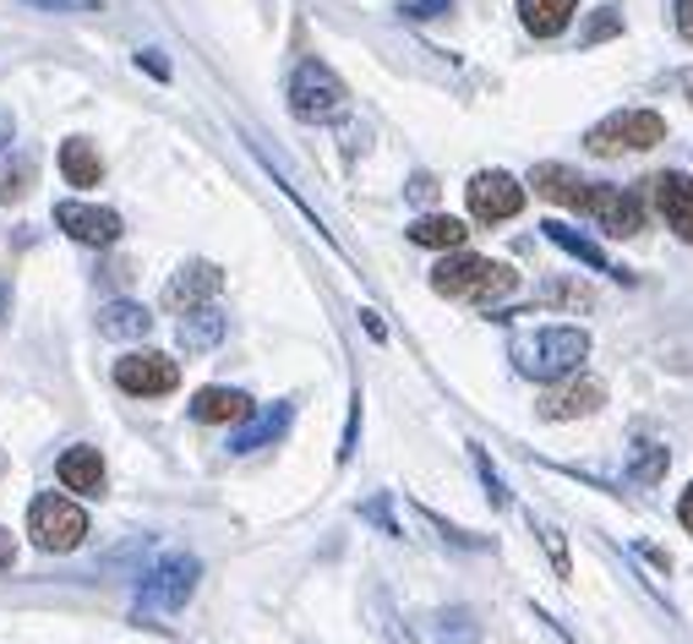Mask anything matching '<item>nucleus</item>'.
<instances>
[{"mask_svg": "<svg viewBox=\"0 0 693 644\" xmlns=\"http://www.w3.org/2000/svg\"><path fill=\"white\" fill-rule=\"evenodd\" d=\"M12 137H17V121H12L7 110H0V148H12Z\"/></svg>", "mask_w": 693, "mask_h": 644, "instance_id": "58836bf2", "label": "nucleus"}, {"mask_svg": "<svg viewBox=\"0 0 693 644\" xmlns=\"http://www.w3.org/2000/svg\"><path fill=\"white\" fill-rule=\"evenodd\" d=\"M55 224L83 246H115L121 240V213L94 208V202H55Z\"/></svg>", "mask_w": 693, "mask_h": 644, "instance_id": "9d476101", "label": "nucleus"}, {"mask_svg": "<svg viewBox=\"0 0 693 644\" xmlns=\"http://www.w3.org/2000/svg\"><path fill=\"white\" fill-rule=\"evenodd\" d=\"M61 175H66L72 186H99V181H104V159H99V148H94L88 137H72V143L61 148Z\"/></svg>", "mask_w": 693, "mask_h": 644, "instance_id": "b1692460", "label": "nucleus"}, {"mask_svg": "<svg viewBox=\"0 0 693 644\" xmlns=\"http://www.w3.org/2000/svg\"><path fill=\"white\" fill-rule=\"evenodd\" d=\"M224 329H230V317H224V311H213V306H191V311L181 317L175 339H181L186 356H202V350H213V345L224 339Z\"/></svg>", "mask_w": 693, "mask_h": 644, "instance_id": "f3484780", "label": "nucleus"}, {"mask_svg": "<svg viewBox=\"0 0 693 644\" xmlns=\"http://www.w3.org/2000/svg\"><path fill=\"white\" fill-rule=\"evenodd\" d=\"M655 202H660L666 224H671L682 240H693V181H688V175H677V170L655 175Z\"/></svg>", "mask_w": 693, "mask_h": 644, "instance_id": "dca6fc26", "label": "nucleus"}, {"mask_svg": "<svg viewBox=\"0 0 693 644\" xmlns=\"http://www.w3.org/2000/svg\"><path fill=\"white\" fill-rule=\"evenodd\" d=\"M416 644H481V622L470 606H437L416 617Z\"/></svg>", "mask_w": 693, "mask_h": 644, "instance_id": "f8f14e48", "label": "nucleus"}, {"mask_svg": "<svg viewBox=\"0 0 693 644\" xmlns=\"http://www.w3.org/2000/svg\"><path fill=\"white\" fill-rule=\"evenodd\" d=\"M432 289L448 295V300H475V306H486V300L513 295V289H519V273H513L508 262H492V257H475V251H454V257H443V262L432 268Z\"/></svg>", "mask_w": 693, "mask_h": 644, "instance_id": "f257e3e1", "label": "nucleus"}, {"mask_svg": "<svg viewBox=\"0 0 693 644\" xmlns=\"http://www.w3.org/2000/svg\"><path fill=\"white\" fill-rule=\"evenodd\" d=\"M601 405H606V388L595 377H573V383H562V388H552L541 399V421H579V416H590Z\"/></svg>", "mask_w": 693, "mask_h": 644, "instance_id": "4468645a", "label": "nucleus"}, {"mask_svg": "<svg viewBox=\"0 0 693 644\" xmlns=\"http://www.w3.org/2000/svg\"><path fill=\"white\" fill-rule=\"evenodd\" d=\"M17 562V541H12V530H0V568H12Z\"/></svg>", "mask_w": 693, "mask_h": 644, "instance_id": "c9c22d12", "label": "nucleus"}, {"mask_svg": "<svg viewBox=\"0 0 693 644\" xmlns=\"http://www.w3.org/2000/svg\"><path fill=\"white\" fill-rule=\"evenodd\" d=\"M410 197H416V202H432V197H437V181H432V175H416V181H410Z\"/></svg>", "mask_w": 693, "mask_h": 644, "instance_id": "f704fd0d", "label": "nucleus"}, {"mask_svg": "<svg viewBox=\"0 0 693 644\" xmlns=\"http://www.w3.org/2000/svg\"><path fill=\"white\" fill-rule=\"evenodd\" d=\"M28 186H34V159H28V153H17V159H0V202H17V197H28Z\"/></svg>", "mask_w": 693, "mask_h": 644, "instance_id": "393cba45", "label": "nucleus"}, {"mask_svg": "<svg viewBox=\"0 0 693 644\" xmlns=\"http://www.w3.org/2000/svg\"><path fill=\"white\" fill-rule=\"evenodd\" d=\"M148 329H153V317H148V306H137V300H110V306H99V334H104V339H148Z\"/></svg>", "mask_w": 693, "mask_h": 644, "instance_id": "412c9836", "label": "nucleus"}, {"mask_svg": "<svg viewBox=\"0 0 693 644\" xmlns=\"http://www.w3.org/2000/svg\"><path fill=\"white\" fill-rule=\"evenodd\" d=\"M197 573H202L197 557H164V562H153L143 573V584H137V617L143 611H181L191 600V590H197Z\"/></svg>", "mask_w": 693, "mask_h": 644, "instance_id": "423d86ee", "label": "nucleus"}, {"mask_svg": "<svg viewBox=\"0 0 693 644\" xmlns=\"http://www.w3.org/2000/svg\"><path fill=\"white\" fill-rule=\"evenodd\" d=\"M590 356V334L584 329H535L513 345V367L535 383H557V377H573L579 361Z\"/></svg>", "mask_w": 693, "mask_h": 644, "instance_id": "f03ea898", "label": "nucleus"}, {"mask_svg": "<svg viewBox=\"0 0 693 644\" xmlns=\"http://www.w3.org/2000/svg\"><path fill=\"white\" fill-rule=\"evenodd\" d=\"M530 186H535V197H546L557 208H584V197H590V181L573 175L568 164H535L530 170Z\"/></svg>", "mask_w": 693, "mask_h": 644, "instance_id": "2eb2a0df", "label": "nucleus"}, {"mask_svg": "<svg viewBox=\"0 0 693 644\" xmlns=\"http://www.w3.org/2000/svg\"><path fill=\"white\" fill-rule=\"evenodd\" d=\"M677 519H682V524H688V535H693V486L682 492V503H677Z\"/></svg>", "mask_w": 693, "mask_h": 644, "instance_id": "4c0bfd02", "label": "nucleus"}, {"mask_svg": "<svg viewBox=\"0 0 693 644\" xmlns=\"http://www.w3.org/2000/svg\"><path fill=\"white\" fill-rule=\"evenodd\" d=\"M465 197H470V213H475L481 224H503V219H513V213L524 208V186H519L508 170H481V175L465 186Z\"/></svg>", "mask_w": 693, "mask_h": 644, "instance_id": "6e6552de", "label": "nucleus"}, {"mask_svg": "<svg viewBox=\"0 0 693 644\" xmlns=\"http://www.w3.org/2000/svg\"><path fill=\"white\" fill-rule=\"evenodd\" d=\"M361 519H367V524H378L383 535H405V530H399V519H394V508H388V492H378L372 503H361Z\"/></svg>", "mask_w": 693, "mask_h": 644, "instance_id": "cd10ccee", "label": "nucleus"}, {"mask_svg": "<svg viewBox=\"0 0 693 644\" xmlns=\"http://www.w3.org/2000/svg\"><path fill=\"white\" fill-rule=\"evenodd\" d=\"M660 137H666V121H660L655 110H617V115H606L601 126H590L584 148L601 153V159H611V153H644V148H655Z\"/></svg>", "mask_w": 693, "mask_h": 644, "instance_id": "20e7f679", "label": "nucleus"}, {"mask_svg": "<svg viewBox=\"0 0 693 644\" xmlns=\"http://www.w3.org/2000/svg\"><path fill=\"white\" fill-rule=\"evenodd\" d=\"M448 7H454V0H405L399 12H405V17H416V23H426V17H443Z\"/></svg>", "mask_w": 693, "mask_h": 644, "instance_id": "473e14b6", "label": "nucleus"}, {"mask_svg": "<svg viewBox=\"0 0 693 644\" xmlns=\"http://www.w3.org/2000/svg\"><path fill=\"white\" fill-rule=\"evenodd\" d=\"M535 535H541V546H546V557L557 562V573L568 579V568H573V562H568V541H562V530H552V524H535Z\"/></svg>", "mask_w": 693, "mask_h": 644, "instance_id": "c756f323", "label": "nucleus"}, {"mask_svg": "<svg viewBox=\"0 0 693 644\" xmlns=\"http://www.w3.org/2000/svg\"><path fill=\"white\" fill-rule=\"evenodd\" d=\"M181 383V367L159 350H137L126 361H115V388L132 394V399H159V394H175Z\"/></svg>", "mask_w": 693, "mask_h": 644, "instance_id": "0eeeda50", "label": "nucleus"}, {"mask_svg": "<svg viewBox=\"0 0 693 644\" xmlns=\"http://www.w3.org/2000/svg\"><path fill=\"white\" fill-rule=\"evenodd\" d=\"M579 213H590L606 235H639L644 230V202L628 186H595L590 181V197H584Z\"/></svg>", "mask_w": 693, "mask_h": 644, "instance_id": "1a4fd4ad", "label": "nucleus"}, {"mask_svg": "<svg viewBox=\"0 0 693 644\" xmlns=\"http://www.w3.org/2000/svg\"><path fill=\"white\" fill-rule=\"evenodd\" d=\"M28 535H34L39 552H77L83 535H88V513H83L72 497L45 492V497H34V508H28Z\"/></svg>", "mask_w": 693, "mask_h": 644, "instance_id": "7ed1b4c3", "label": "nucleus"}, {"mask_svg": "<svg viewBox=\"0 0 693 644\" xmlns=\"http://www.w3.org/2000/svg\"><path fill=\"white\" fill-rule=\"evenodd\" d=\"M546 300H562V306H590L595 295L584 284H546Z\"/></svg>", "mask_w": 693, "mask_h": 644, "instance_id": "2f4dec72", "label": "nucleus"}, {"mask_svg": "<svg viewBox=\"0 0 693 644\" xmlns=\"http://www.w3.org/2000/svg\"><path fill=\"white\" fill-rule=\"evenodd\" d=\"M677 28L693 39V0H677Z\"/></svg>", "mask_w": 693, "mask_h": 644, "instance_id": "e433bc0d", "label": "nucleus"}, {"mask_svg": "<svg viewBox=\"0 0 693 644\" xmlns=\"http://www.w3.org/2000/svg\"><path fill=\"white\" fill-rule=\"evenodd\" d=\"M470 459H475V470H481V486H486V497H492L497 508H508V486H503V475L492 470V459H486V448H475V443H470Z\"/></svg>", "mask_w": 693, "mask_h": 644, "instance_id": "bb28decb", "label": "nucleus"}, {"mask_svg": "<svg viewBox=\"0 0 693 644\" xmlns=\"http://www.w3.org/2000/svg\"><path fill=\"white\" fill-rule=\"evenodd\" d=\"M219 289H224V268H219V262H186V268L170 278V289H164V306H175V311H191V306H208Z\"/></svg>", "mask_w": 693, "mask_h": 644, "instance_id": "ddd939ff", "label": "nucleus"}, {"mask_svg": "<svg viewBox=\"0 0 693 644\" xmlns=\"http://www.w3.org/2000/svg\"><path fill=\"white\" fill-rule=\"evenodd\" d=\"M361 448V394L350 399V421H344V443H338V465H350Z\"/></svg>", "mask_w": 693, "mask_h": 644, "instance_id": "c85d7f7f", "label": "nucleus"}, {"mask_svg": "<svg viewBox=\"0 0 693 644\" xmlns=\"http://www.w3.org/2000/svg\"><path fill=\"white\" fill-rule=\"evenodd\" d=\"M541 230H546V240H552V246H562L568 257H579V262H590V268H601V273H611V278H622V284L633 278V273H622V268H617V262H611V257H606V251H601V246H595L590 235H579L573 224H562V219H552V224H541Z\"/></svg>", "mask_w": 693, "mask_h": 644, "instance_id": "a211bd4d", "label": "nucleus"}, {"mask_svg": "<svg viewBox=\"0 0 693 644\" xmlns=\"http://www.w3.org/2000/svg\"><path fill=\"white\" fill-rule=\"evenodd\" d=\"M617 28H622V17H617V12L606 7L601 17H590V23H584V45H601V39H611Z\"/></svg>", "mask_w": 693, "mask_h": 644, "instance_id": "7c9ffc66", "label": "nucleus"}, {"mask_svg": "<svg viewBox=\"0 0 693 644\" xmlns=\"http://www.w3.org/2000/svg\"><path fill=\"white\" fill-rule=\"evenodd\" d=\"M410 240H416V246H432V251H459V246L470 240V230H465V219H454V213H421V219L410 224Z\"/></svg>", "mask_w": 693, "mask_h": 644, "instance_id": "5701e85b", "label": "nucleus"}, {"mask_svg": "<svg viewBox=\"0 0 693 644\" xmlns=\"http://www.w3.org/2000/svg\"><path fill=\"white\" fill-rule=\"evenodd\" d=\"M61 481H66V492L99 497L104 492V459H99V448H66L61 454Z\"/></svg>", "mask_w": 693, "mask_h": 644, "instance_id": "4be33fe9", "label": "nucleus"}, {"mask_svg": "<svg viewBox=\"0 0 693 644\" xmlns=\"http://www.w3.org/2000/svg\"><path fill=\"white\" fill-rule=\"evenodd\" d=\"M344 99L350 94H344L333 66H322V61L295 66V77H289V115L295 121H333L344 110Z\"/></svg>", "mask_w": 693, "mask_h": 644, "instance_id": "39448f33", "label": "nucleus"}, {"mask_svg": "<svg viewBox=\"0 0 693 644\" xmlns=\"http://www.w3.org/2000/svg\"><path fill=\"white\" fill-rule=\"evenodd\" d=\"M137 66H148V72H153V77H159V83H164V77H170V61H164V55H159V50H143V55H137Z\"/></svg>", "mask_w": 693, "mask_h": 644, "instance_id": "72a5a7b5", "label": "nucleus"}, {"mask_svg": "<svg viewBox=\"0 0 693 644\" xmlns=\"http://www.w3.org/2000/svg\"><path fill=\"white\" fill-rule=\"evenodd\" d=\"M660 475H666V448H655V443H639V454H633V481L655 486Z\"/></svg>", "mask_w": 693, "mask_h": 644, "instance_id": "a878e982", "label": "nucleus"}, {"mask_svg": "<svg viewBox=\"0 0 693 644\" xmlns=\"http://www.w3.org/2000/svg\"><path fill=\"white\" fill-rule=\"evenodd\" d=\"M246 416H251V399L240 388H202L191 399V421H202V426H230V421H246Z\"/></svg>", "mask_w": 693, "mask_h": 644, "instance_id": "6ab92c4d", "label": "nucleus"}, {"mask_svg": "<svg viewBox=\"0 0 693 644\" xmlns=\"http://www.w3.org/2000/svg\"><path fill=\"white\" fill-rule=\"evenodd\" d=\"M579 12V0H519V23L535 34V39H557Z\"/></svg>", "mask_w": 693, "mask_h": 644, "instance_id": "aec40b11", "label": "nucleus"}, {"mask_svg": "<svg viewBox=\"0 0 693 644\" xmlns=\"http://www.w3.org/2000/svg\"><path fill=\"white\" fill-rule=\"evenodd\" d=\"M289 421H295V405H289V399H273V405L251 410V416H246V426H240V432H230V454H257V448L284 443Z\"/></svg>", "mask_w": 693, "mask_h": 644, "instance_id": "9b49d317", "label": "nucleus"}]
</instances>
